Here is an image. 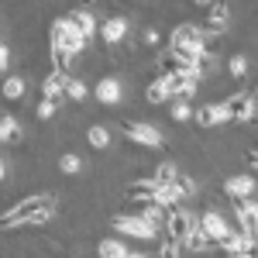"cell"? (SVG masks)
Returning <instances> with one entry per match:
<instances>
[{
    "label": "cell",
    "mask_w": 258,
    "mask_h": 258,
    "mask_svg": "<svg viewBox=\"0 0 258 258\" xmlns=\"http://www.w3.org/2000/svg\"><path fill=\"white\" fill-rule=\"evenodd\" d=\"M55 217V197L52 193H31L21 203H14L7 214H0V227L14 231V227H35V224H48Z\"/></svg>",
    "instance_id": "obj_1"
},
{
    "label": "cell",
    "mask_w": 258,
    "mask_h": 258,
    "mask_svg": "<svg viewBox=\"0 0 258 258\" xmlns=\"http://www.w3.org/2000/svg\"><path fill=\"white\" fill-rule=\"evenodd\" d=\"M86 45H90V41L73 28L69 18L52 21V48H62V52H69V55H80V52H86Z\"/></svg>",
    "instance_id": "obj_2"
},
{
    "label": "cell",
    "mask_w": 258,
    "mask_h": 258,
    "mask_svg": "<svg viewBox=\"0 0 258 258\" xmlns=\"http://www.w3.org/2000/svg\"><path fill=\"white\" fill-rule=\"evenodd\" d=\"M110 227H114L117 234H124V238H138V241H155L159 238V231L148 227L138 214H117V217L110 220Z\"/></svg>",
    "instance_id": "obj_3"
},
{
    "label": "cell",
    "mask_w": 258,
    "mask_h": 258,
    "mask_svg": "<svg viewBox=\"0 0 258 258\" xmlns=\"http://www.w3.org/2000/svg\"><path fill=\"white\" fill-rule=\"evenodd\" d=\"M224 110H227V117L234 124H248V120L258 117V100L255 93H231L224 100Z\"/></svg>",
    "instance_id": "obj_4"
},
{
    "label": "cell",
    "mask_w": 258,
    "mask_h": 258,
    "mask_svg": "<svg viewBox=\"0 0 258 258\" xmlns=\"http://www.w3.org/2000/svg\"><path fill=\"white\" fill-rule=\"evenodd\" d=\"M124 135L135 141V145H145V148H162L165 145V135H162L155 124H148V120H127L124 124Z\"/></svg>",
    "instance_id": "obj_5"
},
{
    "label": "cell",
    "mask_w": 258,
    "mask_h": 258,
    "mask_svg": "<svg viewBox=\"0 0 258 258\" xmlns=\"http://www.w3.org/2000/svg\"><path fill=\"white\" fill-rule=\"evenodd\" d=\"M200 231L207 234L210 244H220V241L231 234V224H227V217H224L220 210L210 207V210H203V214H200Z\"/></svg>",
    "instance_id": "obj_6"
},
{
    "label": "cell",
    "mask_w": 258,
    "mask_h": 258,
    "mask_svg": "<svg viewBox=\"0 0 258 258\" xmlns=\"http://www.w3.org/2000/svg\"><path fill=\"white\" fill-rule=\"evenodd\" d=\"M169 45H182V48H210V38L203 35L200 24H176V31L169 35ZM214 52V48H210Z\"/></svg>",
    "instance_id": "obj_7"
},
{
    "label": "cell",
    "mask_w": 258,
    "mask_h": 258,
    "mask_svg": "<svg viewBox=\"0 0 258 258\" xmlns=\"http://www.w3.org/2000/svg\"><path fill=\"white\" fill-rule=\"evenodd\" d=\"M90 93L97 97V103H100V107H117L120 100H124V86H120V80H117V76H100V80H97V86H93Z\"/></svg>",
    "instance_id": "obj_8"
},
{
    "label": "cell",
    "mask_w": 258,
    "mask_h": 258,
    "mask_svg": "<svg viewBox=\"0 0 258 258\" xmlns=\"http://www.w3.org/2000/svg\"><path fill=\"white\" fill-rule=\"evenodd\" d=\"M97 31H100V38H103V45H120V41L131 35V21L120 18V14H114V18L100 21Z\"/></svg>",
    "instance_id": "obj_9"
},
{
    "label": "cell",
    "mask_w": 258,
    "mask_h": 258,
    "mask_svg": "<svg viewBox=\"0 0 258 258\" xmlns=\"http://www.w3.org/2000/svg\"><path fill=\"white\" fill-rule=\"evenodd\" d=\"M186 234H189V210H186V207H172L169 217H165V238H172V241L182 244Z\"/></svg>",
    "instance_id": "obj_10"
},
{
    "label": "cell",
    "mask_w": 258,
    "mask_h": 258,
    "mask_svg": "<svg viewBox=\"0 0 258 258\" xmlns=\"http://www.w3.org/2000/svg\"><path fill=\"white\" fill-rule=\"evenodd\" d=\"M124 197L141 203V207H159V186H155L152 179H138V182H131V186L124 189Z\"/></svg>",
    "instance_id": "obj_11"
},
{
    "label": "cell",
    "mask_w": 258,
    "mask_h": 258,
    "mask_svg": "<svg viewBox=\"0 0 258 258\" xmlns=\"http://www.w3.org/2000/svg\"><path fill=\"white\" fill-rule=\"evenodd\" d=\"M255 189H258V182H255V176H248V172L224 179V193H227L231 200H251Z\"/></svg>",
    "instance_id": "obj_12"
},
{
    "label": "cell",
    "mask_w": 258,
    "mask_h": 258,
    "mask_svg": "<svg viewBox=\"0 0 258 258\" xmlns=\"http://www.w3.org/2000/svg\"><path fill=\"white\" fill-rule=\"evenodd\" d=\"M193 120H197L200 127H217V124H227V110H224V103H200L197 110H193Z\"/></svg>",
    "instance_id": "obj_13"
},
{
    "label": "cell",
    "mask_w": 258,
    "mask_h": 258,
    "mask_svg": "<svg viewBox=\"0 0 258 258\" xmlns=\"http://www.w3.org/2000/svg\"><path fill=\"white\" fill-rule=\"evenodd\" d=\"M66 80H69V76H59V73L41 76V100H48V103H62V100H66Z\"/></svg>",
    "instance_id": "obj_14"
},
{
    "label": "cell",
    "mask_w": 258,
    "mask_h": 258,
    "mask_svg": "<svg viewBox=\"0 0 258 258\" xmlns=\"http://www.w3.org/2000/svg\"><path fill=\"white\" fill-rule=\"evenodd\" d=\"M69 21H73V28H76L86 41L93 38V35H97V28H100V21L93 18V11H86V7H76V11L69 14Z\"/></svg>",
    "instance_id": "obj_15"
},
{
    "label": "cell",
    "mask_w": 258,
    "mask_h": 258,
    "mask_svg": "<svg viewBox=\"0 0 258 258\" xmlns=\"http://www.w3.org/2000/svg\"><path fill=\"white\" fill-rule=\"evenodd\" d=\"M24 141V127L18 124V117L0 114V145H21Z\"/></svg>",
    "instance_id": "obj_16"
},
{
    "label": "cell",
    "mask_w": 258,
    "mask_h": 258,
    "mask_svg": "<svg viewBox=\"0 0 258 258\" xmlns=\"http://www.w3.org/2000/svg\"><path fill=\"white\" fill-rule=\"evenodd\" d=\"M217 248H220V251H227V258H238V255H248V251H251V238H244L241 231H231Z\"/></svg>",
    "instance_id": "obj_17"
},
{
    "label": "cell",
    "mask_w": 258,
    "mask_h": 258,
    "mask_svg": "<svg viewBox=\"0 0 258 258\" xmlns=\"http://www.w3.org/2000/svg\"><path fill=\"white\" fill-rule=\"evenodd\" d=\"M24 93H28V80H24V76H4V80H0V97L4 100L14 103V100H21Z\"/></svg>",
    "instance_id": "obj_18"
},
{
    "label": "cell",
    "mask_w": 258,
    "mask_h": 258,
    "mask_svg": "<svg viewBox=\"0 0 258 258\" xmlns=\"http://www.w3.org/2000/svg\"><path fill=\"white\" fill-rule=\"evenodd\" d=\"M217 55H214V52H210V48H203V52H200L197 55V62H193V76H197V80H203V76H214V73H217Z\"/></svg>",
    "instance_id": "obj_19"
},
{
    "label": "cell",
    "mask_w": 258,
    "mask_h": 258,
    "mask_svg": "<svg viewBox=\"0 0 258 258\" xmlns=\"http://www.w3.org/2000/svg\"><path fill=\"white\" fill-rule=\"evenodd\" d=\"M86 141H90V148H97V152L110 148V127H107V124H90V127H86Z\"/></svg>",
    "instance_id": "obj_20"
},
{
    "label": "cell",
    "mask_w": 258,
    "mask_h": 258,
    "mask_svg": "<svg viewBox=\"0 0 258 258\" xmlns=\"http://www.w3.org/2000/svg\"><path fill=\"white\" fill-rule=\"evenodd\" d=\"M145 100H148L152 107H162L165 100H172V97H169V90H165V80H162V76H155V80L145 86Z\"/></svg>",
    "instance_id": "obj_21"
},
{
    "label": "cell",
    "mask_w": 258,
    "mask_h": 258,
    "mask_svg": "<svg viewBox=\"0 0 258 258\" xmlns=\"http://www.w3.org/2000/svg\"><path fill=\"white\" fill-rule=\"evenodd\" d=\"M248 69H251V62H248V55L244 52H234L231 59H227V76L231 80H248Z\"/></svg>",
    "instance_id": "obj_22"
},
{
    "label": "cell",
    "mask_w": 258,
    "mask_h": 258,
    "mask_svg": "<svg viewBox=\"0 0 258 258\" xmlns=\"http://www.w3.org/2000/svg\"><path fill=\"white\" fill-rule=\"evenodd\" d=\"M176 176H179V169L176 165H172V162H159V165H155V169H152V182H155V186H172V182H176Z\"/></svg>",
    "instance_id": "obj_23"
},
{
    "label": "cell",
    "mask_w": 258,
    "mask_h": 258,
    "mask_svg": "<svg viewBox=\"0 0 258 258\" xmlns=\"http://www.w3.org/2000/svg\"><path fill=\"white\" fill-rule=\"evenodd\" d=\"M86 97H90V86H86V80H80V76H69V80H66V100H69V103H83Z\"/></svg>",
    "instance_id": "obj_24"
},
{
    "label": "cell",
    "mask_w": 258,
    "mask_h": 258,
    "mask_svg": "<svg viewBox=\"0 0 258 258\" xmlns=\"http://www.w3.org/2000/svg\"><path fill=\"white\" fill-rule=\"evenodd\" d=\"M97 255L100 258H127V248H124V241H117V238H103L97 244Z\"/></svg>",
    "instance_id": "obj_25"
},
{
    "label": "cell",
    "mask_w": 258,
    "mask_h": 258,
    "mask_svg": "<svg viewBox=\"0 0 258 258\" xmlns=\"http://www.w3.org/2000/svg\"><path fill=\"white\" fill-rule=\"evenodd\" d=\"M73 59H76V55H69V52H62V48H52V73L73 76Z\"/></svg>",
    "instance_id": "obj_26"
},
{
    "label": "cell",
    "mask_w": 258,
    "mask_h": 258,
    "mask_svg": "<svg viewBox=\"0 0 258 258\" xmlns=\"http://www.w3.org/2000/svg\"><path fill=\"white\" fill-rule=\"evenodd\" d=\"M172 186L179 189V197H182V200H189V197H197V193H200L197 179H193V176H182V172L176 176V182H172Z\"/></svg>",
    "instance_id": "obj_27"
},
{
    "label": "cell",
    "mask_w": 258,
    "mask_h": 258,
    "mask_svg": "<svg viewBox=\"0 0 258 258\" xmlns=\"http://www.w3.org/2000/svg\"><path fill=\"white\" fill-rule=\"evenodd\" d=\"M59 169L66 172V176H76V172H83V159L76 155V152H66L59 159Z\"/></svg>",
    "instance_id": "obj_28"
},
{
    "label": "cell",
    "mask_w": 258,
    "mask_h": 258,
    "mask_svg": "<svg viewBox=\"0 0 258 258\" xmlns=\"http://www.w3.org/2000/svg\"><path fill=\"white\" fill-rule=\"evenodd\" d=\"M169 114H172V120H176V124H182V120H189V117H193V107H189L186 100H172Z\"/></svg>",
    "instance_id": "obj_29"
},
{
    "label": "cell",
    "mask_w": 258,
    "mask_h": 258,
    "mask_svg": "<svg viewBox=\"0 0 258 258\" xmlns=\"http://www.w3.org/2000/svg\"><path fill=\"white\" fill-rule=\"evenodd\" d=\"M182 255V244H179V241H172V238H165L159 244V258H179Z\"/></svg>",
    "instance_id": "obj_30"
},
{
    "label": "cell",
    "mask_w": 258,
    "mask_h": 258,
    "mask_svg": "<svg viewBox=\"0 0 258 258\" xmlns=\"http://www.w3.org/2000/svg\"><path fill=\"white\" fill-rule=\"evenodd\" d=\"M55 110H59V103H48V100H41L35 114H38V120H52V117H55Z\"/></svg>",
    "instance_id": "obj_31"
},
{
    "label": "cell",
    "mask_w": 258,
    "mask_h": 258,
    "mask_svg": "<svg viewBox=\"0 0 258 258\" xmlns=\"http://www.w3.org/2000/svg\"><path fill=\"white\" fill-rule=\"evenodd\" d=\"M7 69H11V48L0 41V76H7Z\"/></svg>",
    "instance_id": "obj_32"
},
{
    "label": "cell",
    "mask_w": 258,
    "mask_h": 258,
    "mask_svg": "<svg viewBox=\"0 0 258 258\" xmlns=\"http://www.w3.org/2000/svg\"><path fill=\"white\" fill-rule=\"evenodd\" d=\"M159 41H162V35L155 31V28H148V31H145V45H159Z\"/></svg>",
    "instance_id": "obj_33"
},
{
    "label": "cell",
    "mask_w": 258,
    "mask_h": 258,
    "mask_svg": "<svg viewBox=\"0 0 258 258\" xmlns=\"http://www.w3.org/2000/svg\"><path fill=\"white\" fill-rule=\"evenodd\" d=\"M244 159H248V165L255 169V176H258V148H248V155H244Z\"/></svg>",
    "instance_id": "obj_34"
},
{
    "label": "cell",
    "mask_w": 258,
    "mask_h": 258,
    "mask_svg": "<svg viewBox=\"0 0 258 258\" xmlns=\"http://www.w3.org/2000/svg\"><path fill=\"white\" fill-rule=\"evenodd\" d=\"M4 179H7V162L0 159V182H4Z\"/></svg>",
    "instance_id": "obj_35"
},
{
    "label": "cell",
    "mask_w": 258,
    "mask_h": 258,
    "mask_svg": "<svg viewBox=\"0 0 258 258\" xmlns=\"http://www.w3.org/2000/svg\"><path fill=\"white\" fill-rule=\"evenodd\" d=\"M127 258H148V255H141V251H127Z\"/></svg>",
    "instance_id": "obj_36"
},
{
    "label": "cell",
    "mask_w": 258,
    "mask_h": 258,
    "mask_svg": "<svg viewBox=\"0 0 258 258\" xmlns=\"http://www.w3.org/2000/svg\"><path fill=\"white\" fill-rule=\"evenodd\" d=\"M238 258H248V255H238Z\"/></svg>",
    "instance_id": "obj_37"
}]
</instances>
